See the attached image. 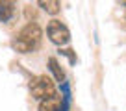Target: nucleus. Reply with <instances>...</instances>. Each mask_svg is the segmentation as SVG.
<instances>
[{
  "mask_svg": "<svg viewBox=\"0 0 126 111\" xmlns=\"http://www.w3.org/2000/svg\"><path fill=\"white\" fill-rule=\"evenodd\" d=\"M59 54L67 56V57H69V61H71V65H74V63H76V56H74V50H71V48H65V50H61V48H59Z\"/></svg>",
  "mask_w": 126,
  "mask_h": 111,
  "instance_id": "1a4fd4ad",
  "label": "nucleus"
},
{
  "mask_svg": "<svg viewBox=\"0 0 126 111\" xmlns=\"http://www.w3.org/2000/svg\"><path fill=\"white\" fill-rule=\"evenodd\" d=\"M37 4L48 13V15H58L61 11V4H59L58 0H39Z\"/></svg>",
  "mask_w": 126,
  "mask_h": 111,
  "instance_id": "0eeeda50",
  "label": "nucleus"
},
{
  "mask_svg": "<svg viewBox=\"0 0 126 111\" xmlns=\"http://www.w3.org/2000/svg\"><path fill=\"white\" fill-rule=\"evenodd\" d=\"M47 35H48V39H50L54 44H58V46H65V44L71 41V32H69V28L58 19H54V20L48 22Z\"/></svg>",
  "mask_w": 126,
  "mask_h": 111,
  "instance_id": "f03ea898",
  "label": "nucleus"
},
{
  "mask_svg": "<svg viewBox=\"0 0 126 111\" xmlns=\"http://www.w3.org/2000/svg\"><path fill=\"white\" fill-rule=\"evenodd\" d=\"M15 39H20V41H24V43H28V44L37 48L39 43H41V39H43V30L39 28L37 22H28L26 26L17 33Z\"/></svg>",
  "mask_w": 126,
  "mask_h": 111,
  "instance_id": "7ed1b4c3",
  "label": "nucleus"
},
{
  "mask_svg": "<svg viewBox=\"0 0 126 111\" xmlns=\"http://www.w3.org/2000/svg\"><path fill=\"white\" fill-rule=\"evenodd\" d=\"M48 69L52 70L56 82H61V83L65 82V72H63L61 65L58 63V59H56V57H48Z\"/></svg>",
  "mask_w": 126,
  "mask_h": 111,
  "instance_id": "423d86ee",
  "label": "nucleus"
},
{
  "mask_svg": "<svg viewBox=\"0 0 126 111\" xmlns=\"http://www.w3.org/2000/svg\"><path fill=\"white\" fill-rule=\"evenodd\" d=\"M30 93H32V96L35 100H39V102L45 100V98H48V96H52L56 93L52 78H48V76H37V78H33L32 83H30Z\"/></svg>",
  "mask_w": 126,
  "mask_h": 111,
  "instance_id": "f257e3e1",
  "label": "nucleus"
},
{
  "mask_svg": "<svg viewBox=\"0 0 126 111\" xmlns=\"http://www.w3.org/2000/svg\"><path fill=\"white\" fill-rule=\"evenodd\" d=\"M61 104H63V96L54 93L52 96L39 102V111H61Z\"/></svg>",
  "mask_w": 126,
  "mask_h": 111,
  "instance_id": "20e7f679",
  "label": "nucleus"
},
{
  "mask_svg": "<svg viewBox=\"0 0 126 111\" xmlns=\"http://www.w3.org/2000/svg\"><path fill=\"white\" fill-rule=\"evenodd\" d=\"M11 46H13V50L19 52V54H30V52L35 50V46H32V44L24 43V41H20V39H13Z\"/></svg>",
  "mask_w": 126,
  "mask_h": 111,
  "instance_id": "6e6552de",
  "label": "nucleus"
},
{
  "mask_svg": "<svg viewBox=\"0 0 126 111\" xmlns=\"http://www.w3.org/2000/svg\"><path fill=\"white\" fill-rule=\"evenodd\" d=\"M15 13V4L13 2H6L0 0V22H8Z\"/></svg>",
  "mask_w": 126,
  "mask_h": 111,
  "instance_id": "39448f33",
  "label": "nucleus"
}]
</instances>
